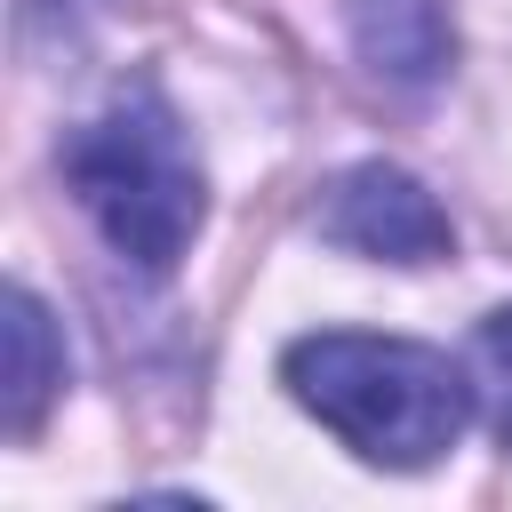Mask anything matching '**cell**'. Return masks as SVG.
<instances>
[{
	"label": "cell",
	"instance_id": "obj_6",
	"mask_svg": "<svg viewBox=\"0 0 512 512\" xmlns=\"http://www.w3.org/2000/svg\"><path fill=\"white\" fill-rule=\"evenodd\" d=\"M472 360H480V392H488V424L512 440V304L480 320L472 336Z\"/></svg>",
	"mask_w": 512,
	"mask_h": 512
},
{
	"label": "cell",
	"instance_id": "obj_5",
	"mask_svg": "<svg viewBox=\"0 0 512 512\" xmlns=\"http://www.w3.org/2000/svg\"><path fill=\"white\" fill-rule=\"evenodd\" d=\"M64 384V344L32 288H8V432H32Z\"/></svg>",
	"mask_w": 512,
	"mask_h": 512
},
{
	"label": "cell",
	"instance_id": "obj_4",
	"mask_svg": "<svg viewBox=\"0 0 512 512\" xmlns=\"http://www.w3.org/2000/svg\"><path fill=\"white\" fill-rule=\"evenodd\" d=\"M352 40L392 88H432L448 72V8L440 0H352Z\"/></svg>",
	"mask_w": 512,
	"mask_h": 512
},
{
	"label": "cell",
	"instance_id": "obj_1",
	"mask_svg": "<svg viewBox=\"0 0 512 512\" xmlns=\"http://www.w3.org/2000/svg\"><path fill=\"white\" fill-rule=\"evenodd\" d=\"M288 392L336 440H352L368 464L392 472L448 456V440L472 416V384L448 352L408 336H352V328H320L288 344Z\"/></svg>",
	"mask_w": 512,
	"mask_h": 512
},
{
	"label": "cell",
	"instance_id": "obj_3",
	"mask_svg": "<svg viewBox=\"0 0 512 512\" xmlns=\"http://www.w3.org/2000/svg\"><path fill=\"white\" fill-rule=\"evenodd\" d=\"M320 232L336 248H352V256H376V264H432V256H448L440 200L408 168H384V160H360V168H344L328 184Z\"/></svg>",
	"mask_w": 512,
	"mask_h": 512
},
{
	"label": "cell",
	"instance_id": "obj_2",
	"mask_svg": "<svg viewBox=\"0 0 512 512\" xmlns=\"http://www.w3.org/2000/svg\"><path fill=\"white\" fill-rule=\"evenodd\" d=\"M64 184L96 216V232L144 272H168L200 232V160L176 112L160 104V88H128L88 128H72Z\"/></svg>",
	"mask_w": 512,
	"mask_h": 512
}]
</instances>
